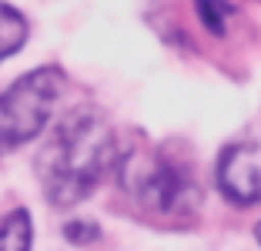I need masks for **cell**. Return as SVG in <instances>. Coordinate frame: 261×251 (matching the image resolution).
Wrapping results in <instances>:
<instances>
[{
	"label": "cell",
	"mask_w": 261,
	"mask_h": 251,
	"mask_svg": "<svg viewBox=\"0 0 261 251\" xmlns=\"http://www.w3.org/2000/svg\"><path fill=\"white\" fill-rule=\"evenodd\" d=\"M117 161L114 134L97 114H70L40 151V181L54 205L84 201Z\"/></svg>",
	"instance_id": "1"
},
{
	"label": "cell",
	"mask_w": 261,
	"mask_h": 251,
	"mask_svg": "<svg viewBox=\"0 0 261 251\" xmlns=\"http://www.w3.org/2000/svg\"><path fill=\"white\" fill-rule=\"evenodd\" d=\"M121 184L144 211L185 218L198 208V181L191 167L164 151H141L121 161Z\"/></svg>",
	"instance_id": "2"
},
{
	"label": "cell",
	"mask_w": 261,
	"mask_h": 251,
	"mask_svg": "<svg viewBox=\"0 0 261 251\" xmlns=\"http://www.w3.org/2000/svg\"><path fill=\"white\" fill-rule=\"evenodd\" d=\"M61 70L40 67L23 74L0 94V151H14L44 131L57 97H61Z\"/></svg>",
	"instance_id": "3"
},
{
	"label": "cell",
	"mask_w": 261,
	"mask_h": 251,
	"mask_svg": "<svg viewBox=\"0 0 261 251\" xmlns=\"http://www.w3.org/2000/svg\"><path fill=\"white\" fill-rule=\"evenodd\" d=\"M218 188L234 205L261 201V144H231L218 161Z\"/></svg>",
	"instance_id": "4"
},
{
	"label": "cell",
	"mask_w": 261,
	"mask_h": 251,
	"mask_svg": "<svg viewBox=\"0 0 261 251\" xmlns=\"http://www.w3.org/2000/svg\"><path fill=\"white\" fill-rule=\"evenodd\" d=\"M27 40V20L17 14L14 7L0 4V61H7L10 54H17Z\"/></svg>",
	"instance_id": "5"
},
{
	"label": "cell",
	"mask_w": 261,
	"mask_h": 251,
	"mask_svg": "<svg viewBox=\"0 0 261 251\" xmlns=\"http://www.w3.org/2000/svg\"><path fill=\"white\" fill-rule=\"evenodd\" d=\"M0 251H31V214L10 211L0 221Z\"/></svg>",
	"instance_id": "6"
},
{
	"label": "cell",
	"mask_w": 261,
	"mask_h": 251,
	"mask_svg": "<svg viewBox=\"0 0 261 251\" xmlns=\"http://www.w3.org/2000/svg\"><path fill=\"white\" fill-rule=\"evenodd\" d=\"M194 7H198V14H201V20H204L207 31L221 34L228 14L238 10V0H194Z\"/></svg>",
	"instance_id": "7"
},
{
	"label": "cell",
	"mask_w": 261,
	"mask_h": 251,
	"mask_svg": "<svg viewBox=\"0 0 261 251\" xmlns=\"http://www.w3.org/2000/svg\"><path fill=\"white\" fill-rule=\"evenodd\" d=\"M84 235H97V228L94 224H67V238H84Z\"/></svg>",
	"instance_id": "8"
},
{
	"label": "cell",
	"mask_w": 261,
	"mask_h": 251,
	"mask_svg": "<svg viewBox=\"0 0 261 251\" xmlns=\"http://www.w3.org/2000/svg\"><path fill=\"white\" fill-rule=\"evenodd\" d=\"M258 241H261V224H258Z\"/></svg>",
	"instance_id": "9"
}]
</instances>
